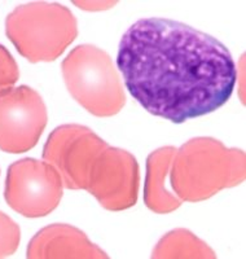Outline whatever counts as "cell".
I'll return each mask as SVG.
<instances>
[{"label":"cell","mask_w":246,"mask_h":259,"mask_svg":"<svg viewBox=\"0 0 246 259\" xmlns=\"http://www.w3.org/2000/svg\"><path fill=\"white\" fill-rule=\"evenodd\" d=\"M117 68L144 109L174 123L222 108L237 80L226 46L170 18L136 21L120 39Z\"/></svg>","instance_id":"cell-1"},{"label":"cell","mask_w":246,"mask_h":259,"mask_svg":"<svg viewBox=\"0 0 246 259\" xmlns=\"http://www.w3.org/2000/svg\"><path fill=\"white\" fill-rule=\"evenodd\" d=\"M245 159L243 150L227 148L217 139H191L174 156L170 184L182 201L208 200L245 180Z\"/></svg>","instance_id":"cell-2"},{"label":"cell","mask_w":246,"mask_h":259,"mask_svg":"<svg viewBox=\"0 0 246 259\" xmlns=\"http://www.w3.org/2000/svg\"><path fill=\"white\" fill-rule=\"evenodd\" d=\"M6 34L21 56L30 62L53 61L78 35L76 18L59 3L32 2L13 9Z\"/></svg>","instance_id":"cell-3"},{"label":"cell","mask_w":246,"mask_h":259,"mask_svg":"<svg viewBox=\"0 0 246 259\" xmlns=\"http://www.w3.org/2000/svg\"><path fill=\"white\" fill-rule=\"evenodd\" d=\"M68 91L87 112L111 117L126 104L119 74L108 53L92 45L76 46L62 61Z\"/></svg>","instance_id":"cell-4"},{"label":"cell","mask_w":246,"mask_h":259,"mask_svg":"<svg viewBox=\"0 0 246 259\" xmlns=\"http://www.w3.org/2000/svg\"><path fill=\"white\" fill-rule=\"evenodd\" d=\"M139 183L140 172L135 157L127 150L106 144L88 166L83 189L104 209L122 211L138 202Z\"/></svg>","instance_id":"cell-5"},{"label":"cell","mask_w":246,"mask_h":259,"mask_svg":"<svg viewBox=\"0 0 246 259\" xmlns=\"http://www.w3.org/2000/svg\"><path fill=\"white\" fill-rule=\"evenodd\" d=\"M62 180L52 165L35 158H22L9 166L4 198L11 209L26 218L52 212L62 198Z\"/></svg>","instance_id":"cell-6"},{"label":"cell","mask_w":246,"mask_h":259,"mask_svg":"<svg viewBox=\"0 0 246 259\" xmlns=\"http://www.w3.org/2000/svg\"><path fill=\"white\" fill-rule=\"evenodd\" d=\"M47 119L43 97L29 85L0 92V150L20 154L34 148Z\"/></svg>","instance_id":"cell-7"},{"label":"cell","mask_w":246,"mask_h":259,"mask_svg":"<svg viewBox=\"0 0 246 259\" xmlns=\"http://www.w3.org/2000/svg\"><path fill=\"white\" fill-rule=\"evenodd\" d=\"M108 144L88 127L69 123L56 127L44 144L43 158L57 170L62 186L83 189L87 168L95 154Z\"/></svg>","instance_id":"cell-8"},{"label":"cell","mask_w":246,"mask_h":259,"mask_svg":"<svg viewBox=\"0 0 246 259\" xmlns=\"http://www.w3.org/2000/svg\"><path fill=\"white\" fill-rule=\"evenodd\" d=\"M29 259L52 258H109L83 231L69 224H52L39 231L27 246Z\"/></svg>","instance_id":"cell-9"},{"label":"cell","mask_w":246,"mask_h":259,"mask_svg":"<svg viewBox=\"0 0 246 259\" xmlns=\"http://www.w3.org/2000/svg\"><path fill=\"white\" fill-rule=\"evenodd\" d=\"M175 153L174 147H162L148 156L144 201L148 209L157 214H169L182 205V200L166 188V177Z\"/></svg>","instance_id":"cell-10"},{"label":"cell","mask_w":246,"mask_h":259,"mask_svg":"<svg viewBox=\"0 0 246 259\" xmlns=\"http://www.w3.org/2000/svg\"><path fill=\"white\" fill-rule=\"evenodd\" d=\"M214 250L191 231L178 228L166 233L153 250L152 258H215Z\"/></svg>","instance_id":"cell-11"},{"label":"cell","mask_w":246,"mask_h":259,"mask_svg":"<svg viewBox=\"0 0 246 259\" xmlns=\"http://www.w3.org/2000/svg\"><path fill=\"white\" fill-rule=\"evenodd\" d=\"M21 240V230L15 221L0 211V258L12 255L17 250Z\"/></svg>","instance_id":"cell-12"},{"label":"cell","mask_w":246,"mask_h":259,"mask_svg":"<svg viewBox=\"0 0 246 259\" xmlns=\"http://www.w3.org/2000/svg\"><path fill=\"white\" fill-rule=\"evenodd\" d=\"M20 78L18 65L3 45H0V92L12 89Z\"/></svg>","instance_id":"cell-13"}]
</instances>
